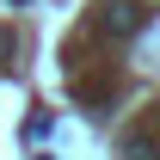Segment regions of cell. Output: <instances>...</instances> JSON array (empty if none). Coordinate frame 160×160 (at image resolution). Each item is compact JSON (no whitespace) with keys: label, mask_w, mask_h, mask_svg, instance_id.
I'll return each mask as SVG.
<instances>
[{"label":"cell","mask_w":160,"mask_h":160,"mask_svg":"<svg viewBox=\"0 0 160 160\" xmlns=\"http://www.w3.org/2000/svg\"><path fill=\"white\" fill-rule=\"evenodd\" d=\"M37 160H49V154H37Z\"/></svg>","instance_id":"1"}]
</instances>
